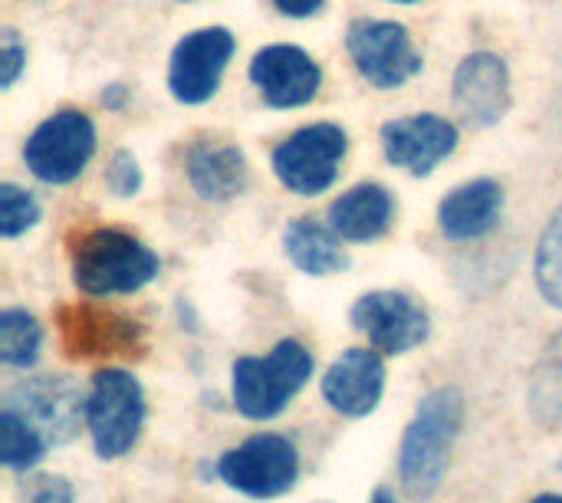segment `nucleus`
Here are the masks:
<instances>
[{
	"mask_svg": "<svg viewBox=\"0 0 562 503\" xmlns=\"http://www.w3.org/2000/svg\"><path fill=\"white\" fill-rule=\"evenodd\" d=\"M461 425L464 395L458 389H435L422 399L398 451V481L412 501H428L438 494Z\"/></svg>",
	"mask_w": 562,
	"mask_h": 503,
	"instance_id": "nucleus-1",
	"label": "nucleus"
},
{
	"mask_svg": "<svg viewBox=\"0 0 562 503\" xmlns=\"http://www.w3.org/2000/svg\"><path fill=\"white\" fill-rule=\"evenodd\" d=\"M158 277V257L125 231L95 227L72 244V280L89 297L135 293Z\"/></svg>",
	"mask_w": 562,
	"mask_h": 503,
	"instance_id": "nucleus-2",
	"label": "nucleus"
},
{
	"mask_svg": "<svg viewBox=\"0 0 562 503\" xmlns=\"http://www.w3.org/2000/svg\"><path fill=\"white\" fill-rule=\"evenodd\" d=\"M313 372V356L303 343L283 339L263 359H237L234 362V405L244 418L267 422L277 418L286 402L306 385Z\"/></svg>",
	"mask_w": 562,
	"mask_h": 503,
	"instance_id": "nucleus-3",
	"label": "nucleus"
},
{
	"mask_svg": "<svg viewBox=\"0 0 562 503\" xmlns=\"http://www.w3.org/2000/svg\"><path fill=\"white\" fill-rule=\"evenodd\" d=\"M142 422H145L142 385L122 369L99 372L86 395V425H89L95 455L102 461H112L132 451V445L138 441Z\"/></svg>",
	"mask_w": 562,
	"mask_h": 503,
	"instance_id": "nucleus-4",
	"label": "nucleus"
},
{
	"mask_svg": "<svg viewBox=\"0 0 562 503\" xmlns=\"http://www.w3.org/2000/svg\"><path fill=\"white\" fill-rule=\"evenodd\" d=\"M3 409L23 418L46 441V448L72 441L86 418V399L69 376H36L20 382L10 389Z\"/></svg>",
	"mask_w": 562,
	"mask_h": 503,
	"instance_id": "nucleus-5",
	"label": "nucleus"
},
{
	"mask_svg": "<svg viewBox=\"0 0 562 503\" xmlns=\"http://www.w3.org/2000/svg\"><path fill=\"white\" fill-rule=\"evenodd\" d=\"M217 474L234 491L270 501L286 494L300 478V455L283 435H257L217 461Z\"/></svg>",
	"mask_w": 562,
	"mask_h": 503,
	"instance_id": "nucleus-6",
	"label": "nucleus"
},
{
	"mask_svg": "<svg viewBox=\"0 0 562 503\" xmlns=\"http://www.w3.org/2000/svg\"><path fill=\"white\" fill-rule=\"evenodd\" d=\"M95 152V128L86 112L63 109L49 115L26 142L23 158L40 181L66 185L82 175Z\"/></svg>",
	"mask_w": 562,
	"mask_h": 503,
	"instance_id": "nucleus-7",
	"label": "nucleus"
},
{
	"mask_svg": "<svg viewBox=\"0 0 562 503\" xmlns=\"http://www.w3.org/2000/svg\"><path fill=\"white\" fill-rule=\"evenodd\" d=\"M342 155H346V132L339 125L319 122L293 132L273 152V171L290 191L319 194L336 181Z\"/></svg>",
	"mask_w": 562,
	"mask_h": 503,
	"instance_id": "nucleus-8",
	"label": "nucleus"
},
{
	"mask_svg": "<svg viewBox=\"0 0 562 503\" xmlns=\"http://www.w3.org/2000/svg\"><path fill=\"white\" fill-rule=\"evenodd\" d=\"M346 46L356 69L379 89H395L422 69V56L402 23L392 20H356Z\"/></svg>",
	"mask_w": 562,
	"mask_h": 503,
	"instance_id": "nucleus-9",
	"label": "nucleus"
},
{
	"mask_svg": "<svg viewBox=\"0 0 562 503\" xmlns=\"http://www.w3.org/2000/svg\"><path fill=\"white\" fill-rule=\"evenodd\" d=\"M352 323L359 333L369 336V343L379 353H389V356H402V353L422 346L431 329L428 313L412 297L392 293V290L366 293L352 306Z\"/></svg>",
	"mask_w": 562,
	"mask_h": 503,
	"instance_id": "nucleus-10",
	"label": "nucleus"
},
{
	"mask_svg": "<svg viewBox=\"0 0 562 503\" xmlns=\"http://www.w3.org/2000/svg\"><path fill=\"white\" fill-rule=\"evenodd\" d=\"M234 53V36L224 26H207L188 33L171 53L168 86L178 102L198 105L211 99L221 86L224 66Z\"/></svg>",
	"mask_w": 562,
	"mask_h": 503,
	"instance_id": "nucleus-11",
	"label": "nucleus"
},
{
	"mask_svg": "<svg viewBox=\"0 0 562 503\" xmlns=\"http://www.w3.org/2000/svg\"><path fill=\"white\" fill-rule=\"evenodd\" d=\"M385 158L412 175H431L458 145V128L441 115H408L382 128Z\"/></svg>",
	"mask_w": 562,
	"mask_h": 503,
	"instance_id": "nucleus-12",
	"label": "nucleus"
},
{
	"mask_svg": "<svg viewBox=\"0 0 562 503\" xmlns=\"http://www.w3.org/2000/svg\"><path fill=\"white\" fill-rule=\"evenodd\" d=\"M250 79L277 109L306 105L319 92V66L300 46H267L250 63Z\"/></svg>",
	"mask_w": 562,
	"mask_h": 503,
	"instance_id": "nucleus-13",
	"label": "nucleus"
},
{
	"mask_svg": "<svg viewBox=\"0 0 562 503\" xmlns=\"http://www.w3.org/2000/svg\"><path fill=\"white\" fill-rule=\"evenodd\" d=\"M454 102L471 125H494L510 105L507 63L494 53H471L454 72Z\"/></svg>",
	"mask_w": 562,
	"mask_h": 503,
	"instance_id": "nucleus-14",
	"label": "nucleus"
},
{
	"mask_svg": "<svg viewBox=\"0 0 562 503\" xmlns=\"http://www.w3.org/2000/svg\"><path fill=\"white\" fill-rule=\"evenodd\" d=\"M385 392V366L375 353L369 349H349L342 353L326 379H323V395L326 402L349 418L369 415Z\"/></svg>",
	"mask_w": 562,
	"mask_h": 503,
	"instance_id": "nucleus-15",
	"label": "nucleus"
},
{
	"mask_svg": "<svg viewBox=\"0 0 562 503\" xmlns=\"http://www.w3.org/2000/svg\"><path fill=\"white\" fill-rule=\"evenodd\" d=\"M63 343L72 356H132L138 349L135 323L92 306H72L59 313Z\"/></svg>",
	"mask_w": 562,
	"mask_h": 503,
	"instance_id": "nucleus-16",
	"label": "nucleus"
},
{
	"mask_svg": "<svg viewBox=\"0 0 562 503\" xmlns=\"http://www.w3.org/2000/svg\"><path fill=\"white\" fill-rule=\"evenodd\" d=\"M188 178L207 201H231L247 188V158L237 145L201 138L188 152Z\"/></svg>",
	"mask_w": 562,
	"mask_h": 503,
	"instance_id": "nucleus-17",
	"label": "nucleus"
},
{
	"mask_svg": "<svg viewBox=\"0 0 562 503\" xmlns=\"http://www.w3.org/2000/svg\"><path fill=\"white\" fill-rule=\"evenodd\" d=\"M501 204H504V194L494 181L481 178V181H468L461 188H454L445 201H441V211H438V221H441V231L451 237V241H474V237H484L497 217H501Z\"/></svg>",
	"mask_w": 562,
	"mask_h": 503,
	"instance_id": "nucleus-18",
	"label": "nucleus"
},
{
	"mask_svg": "<svg viewBox=\"0 0 562 503\" xmlns=\"http://www.w3.org/2000/svg\"><path fill=\"white\" fill-rule=\"evenodd\" d=\"M329 224L346 241H375L392 224V194L382 185H356L333 201Z\"/></svg>",
	"mask_w": 562,
	"mask_h": 503,
	"instance_id": "nucleus-19",
	"label": "nucleus"
},
{
	"mask_svg": "<svg viewBox=\"0 0 562 503\" xmlns=\"http://www.w3.org/2000/svg\"><path fill=\"white\" fill-rule=\"evenodd\" d=\"M283 247H286V257L310 277H329L349 264V257L339 247V241L333 237V231H326L323 224H316L310 217H300L286 227Z\"/></svg>",
	"mask_w": 562,
	"mask_h": 503,
	"instance_id": "nucleus-20",
	"label": "nucleus"
},
{
	"mask_svg": "<svg viewBox=\"0 0 562 503\" xmlns=\"http://www.w3.org/2000/svg\"><path fill=\"white\" fill-rule=\"evenodd\" d=\"M527 405L540 428L562 435V333H557L547 343V349L530 376Z\"/></svg>",
	"mask_w": 562,
	"mask_h": 503,
	"instance_id": "nucleus-21",
	"label": "nucleus"
},
{
	"mask_svg": "<svg viewBox=\"0 0 562 503\" xmlns=\"http://www.w3.org/2000/svg\"><path fill=\"white\" fill-rule=\"evenodd\" d=\"M43 346V333L26 310L0 313V359L13 369H26L36 362Z\"/></svg>",
	"mask_w": 562,
	"mask_h": 503,
	"instance_id": "nucleus-22",
	"label": "nucleus"
},
{
	"mask_svg": "<svg viewBox=\"0 0 562 503\" xmlns=\"http://www.w3.org/2000/svg\"><path fill=\"white\" fill-rule=\"evenodd\" d=\"M46 451V441L13 412H0V458L7 468L13 471H26L33 468Z\"/></svg>",
	"mask_w": 562,
	"mask_h": 503,
	"instance_id": "nucleus-23",
	"label": "nucleus"
},
{
	"mask_svg": "<svg viewBox=\"0 0 562 503\" xmlns=\"http://www.w3.org/2000/svg\"><path fill=\"white\" fill-rule=\"evenodd\" d=\"M537 283H540V293L547 297V303L562 310V208L553 214V221L547 224V231L540 237Z\"/></svg>",
	"mask_w": 562,
	"mask_h": 503,
	"instance_id": "nucleus-24",
	"label": "nucleus"
},
{
	"mask_svg": "<svg viewBox=\"0 0 562 503\" xmlns=\"http://www.w3.org/2000/svg\"><path fill=\"white\" fill-rule=\"evenodd\" d=\"M40 221V204L30 191L16 185H0V234L20 237Z\"/></svg>",
	"mask_w": 562,
	"mask_h": 503,
	"instance_id": "nucleus-25",
	"label": "nucleus"
},
{
	"mask_svg": "<svg viewBox=\"0 0 562 503\" xmlns=\"http://www.w3.org/2000/svg\"><path fill=\"white\" fill-rule=\"evenodd\" d=\"M105 185L115 198H132L142 188V168L132 158V152H115L105 168Z\"/></svg>",
	"mask_w": 562,
	"mask_h": 503,
	"instance_id": "nucleus-26",
	"label": "nucleus"
},
{
	"mask_svg": "<svg viewBox=\"0 0 562 503\" xmlns=\"http://www.w3.org/2000/svg\"><path fill=\"white\" fill-rule=\"evenodd\" d=\"M23 63H26V49H23L20 36L13 30H3L0 33V86L3 89H10L16 82Z\"/></svg>",
	"mask_w": 562,
	"mask_h": 503,
	"instance_id": "nucleus-27",
	"label": "nucleus"
},
{
	"mask_svg": "<svg viewBox=\"0 0 562 503\" xmlns=\"http://www.w3.org/2000/svg\"><path fill=\"white\" fill-rule=\"evenodd\" d=\"M23 494H26V501L30 503H72L76 501V494H72V484L66 481V478H33V481H26V488H23Z\"/></svg>",
	"mask_w": 562,
	"mask_h": 503,
	"instance_id": "nucleus-28",
	"label": "nucleus"
},
{
	"mask_svg": "<svg viewBox=\"0 0 562 503\" xmlns=\"http://www.w3.org/2000/svg\"><path fill=\"white\" fill-rule=\"evenodd\" d=\"M273 3L290 16H310L323 7V0H273Z\"/></svg>",
	"mask_w": 562,
	"mask_h": 503,
	"instance_id": "nucleus-29",
	"label": "nucleus"
},
{
	"mask_svg": "<svg viewBox=\"0 0 562 503\" xmlns=\"http://www.w3.org/2000/svg\"><path fill=\"white\" fill-rule=\"evenodd\" d=\"M125 102V86H109L105 92H102V105H109V109H119Z\"/></svg>",
	"mask_w": 562,
	"mask_h": 503,
	"instance_id": "nucleus-30",
	"label": "nucleus"
},
{
	"mask_svg": "<svg viewBox=\"0 0 562 503\" xmlns=\"http://www.w3.org/2000/svg\"><path fill=\"white\" fill-rule=\"evenodd\" d=\"M372 503H395V498H392L389 491H375V498H372Z\"/></svg>",
	"mask_w": 562,
	"mask_h": 503,
	"instance_id": "nucleus-31",
	"label": "nucleus"
},
{
	"mask_svg": "<svg viewBox=\"0 0 562 503\" xmlns=\"http://www.w3.org/2000/svg\"><path fill=\"white\" fill-rule=\"evenodd\" d=\"M530 503H562V498L560 494H543V498H537V501Z\"/></svg>",
	"mask_w": 562,
	"mask_h": 503,
	"instance_id": "nucleus-32",
	"label": "nucleus"
},
{
	"mask_svg": "<svg viewBox=\"0 0 562 503\" xmlns=\"http://www.w3.org/2000/svg\"><path fill=\"white\" fill-rule=\"evenodd\" d=\"M398 3H412V0H398Z\"/></svg>",
	"mask_w": 562,
	"mask_h": 503,
	"instance_id": "nucleus-33",
	"label": "nucleus"
}]
</instances>
